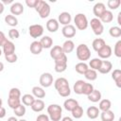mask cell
<instances>
[{
    "label": "cell",
    "mask_w": 121,
    "mask_h": 121,
    "mask_svg": "<svg viewBox=\"0 0 121 121\" xmlns=\"http://www.w3.org/2000/svg\"><path fill=\"white\" fill-rule=\"evenodd\" d=\"M76 55L77 58L81 60L82 62H84L85 60H88L91 58V51L90 48L88 47L87 44L85 43H80L77 46L76 48Z\"/></svg>",
    "instance_id": "cell-1"
},
{
    "label": "cell",
    "mask_w": 121,
    "mask_h": 121,
    "mask_svg": "<svg viewBox=\"0 0 121 121\" xmlns=\"http://www.w3.org/2000/svg\"><path fill=\"white\" fill-rule=\"evenodd\" d=\"M47 113L49 119L52 121H60L62 114V109L58 104H51L47 107Z\"/></svg>",
    "instance_id": "cell-2"
},
{
    "label": "cell",
    "mask_w": 121,
    "mask_h": 121,
    "mask_svg": "<svg viewBox=\"0 0 121 121\" xmlns=\"http://www.w3.org/2000/svg\"><path fill=\"white\" fill-rule=\"evenodd\" d=\"M35 10L38 12L41 18L44 19L50 14V6L43 0H38V3L35 7Z\"/></svg>",
    "instance_id": "cell-3"
},
{
    "label": "cell",
    "mask_w": 121,
    "mask_h": 121,
    "mask_svg": "<svg viewBox=\"0 0 121 121\" xmlns=\"http://www.w3.org/2000/svg\"><path fill=\"white\" fill-rule=\"evenodd\" d=\"M74 23L76 25V27L79 30H85L89 25L88 19L84 13H78L74 18Z\"/></svg>",
    "instance_id": "cell-4"
},
{
    "label": "cell",
    "mask_w": 121,
    "mask_h": 121,
    "mask_svg": "<svg viewBox=\"0 0 121 121\" xmlns=\"http://www.w3.org/2000/svg\"><path fill=\"white\" fill-rule=\"evenodd\" d=\"M90 26H91V28L93 30V32L95 33V35L96 36H99L103 33L104 31V26H103V24L100 22L99 19L97 18H93L91 19L90 21Z\"/></svg>",
    "instance_id": "cell-5"
},
{
    "label": "cell",
    "mask_w": 121,
    "mask_h": 121,
    "mask_svg": "<svg viewBox=\"0 0 121 121\" xmlns=\"http://www.w3.org/2000/svg\"><path fill=\"white\" fill-rule=\"evenodd\" d=\"M28 33L34 39L39 38L43 34V26L42 25H40V24L31 25L28 27Z\"/></svg>",
    "instance_id": "cell-6"
},
{
    "label": "cell",
    "mask_w": 121,
    "mask_h": 121,
    "mask_svg": "<svg viewBox=\"0 0 121 121\" xmlns=\"http://www.w3.org/2000/svg\"><path fill=\"white\" fill-rule=\"evenodd\" d=\"M54 62H55L54 69L57 73H62L66 70V68H67V57H66V55H63L59 60H54Z\"/></svg>",
    "instance_id": "cell-7"
},
{
    "label": "cell",
    "mask_w": 121,
    "mask_h": 121,
    "mask_svg": "<svg viewBox=\"0 0 121 121\" xmlns=\"http://www.w3.org/2000/svg\"><path fill=\"white\" fill-rule=\"evenodd\" d=\"M40 84L41 86L44 87V88H47V87H50L52 84H53V76L50 74V73H43L41 76H40Z\"/></svg>",
    "instance_id": "cell-8"
},
{
    "label": "cell",
    "mask_w": 121,
    "mask_h": 121,
    "mask_svg": "<svg viewBox=\"0 0 121 121\" xmlns=\"http://www.w3.org/2000/svg\"><path fill=\"white\" fill-rule=\"evenodd\" d=\"M63 55H65V54H64V52H63V50H62V48H61L60 45H55V46H53V47L51 48V50H50V57H51L54 60H59V59L61 58Z\"/></svg>",
    "instance_id": "cell-9"
},
{
    "label": "cell",
    "mask_w": 121,
    "mask_h": 121,
    "mask_svg": "<svg viewBox=\"0 0 121 121\" xmlns=\"http://www.w3.org/2000/svg\"><path fill=\"white\" fill-rule=\"evenodd\" d=\"M61 33L65 38H73L76 35V27L73 25H67L64 26L61 29Z\"/></svg>",
    "instance_id": "cell-10"
},
{
    "label": "cell",
    "mask_w": 121,
    "mask_h": 121,
    "mask_svg": "<svg viewBox=\"0 0 121 121\" xmlns=\"http://www.w3.org/2000/svg\"><path fill=\"white\" fill-rule=\"evenodd\" d=\"M105 10H106V6L104 3H101V2L96 3L93 8V12H94L95 18H97V19H99L101 17V15L104 13Z\"/></svg>",
    "instance_id": "cell-11"
},
{
    "label": "cell",
    "mask_w": 121,
    "mask_h": 121,
    "mask_svg": "<svg viewBox=\"0 0 121 121\" xmlns=\"http://www.w3.org/2000/svg\"><path fill=\"white\" fill-rule=\"evenodd\" d=\"M10 13L14 15H21L24 12V6L20 2H13L9 8Z\"/></svg>",
    "instance_id": "cell-12"
},
{
    "label": "cell",
    "mask_w": 121,
    "mask_h": 121,
    "mask_svg": "<svg viewBox=\"0 0 121 121\" xmlns=\"http://www.w3.org/2000/svg\"><path fill=\"white\" fill-rule=\"evenodd\" d=\"M71 20H72V17H71V14L67 11H63L61 13H60L59 17H58V22L59 24H61L64 26H67V25H70L71 23Z\"/></svg>",
    "instance_id": "cell-13"
},
{
    "label": "cell",
    "mask_w": 121,
    "mask_h": 121,
    "mask_svg": "<svg viewBox=\"0 0 121 121\" xmlns=\"http://www.w3.org/2000/svg\"><path fill=\"white\" fill-rule=\"evenodd\" d=\"M112 47L108 44H105L98 52V57L99 59H109L111 56H112Z\"/></svg>",
    "instance_id": "cell-14"
},
{
    "label": "cell",
    "mask_w": 121,
    "mask_h": 121,
    "mask_svg": "<svg viewBox=\"0 0 121 121\" xmlns=\"http://www.w3.org/2000/svg\"><path fill=\"white\" fill-rule=\"evenodd\" d=\"M112 68V63L110 61V60H102L101 61V65L98 69V72L100 74H108L111 72Z\"/></svg>",
    "instance_id": "cell-15"
},
{
    "label": "cell",
    "mask_w": 121,
    "mask_h": 121,
    "mask_svg": "<svg viewBox=\"0 0 121 121\" xmlns=\"http://www.w3.org/2000/svg\"><path fill=\"white\" fill-rule=\"evenodd\" d=\"M59 26H60V24H59L58 20H56V19H54V18L49 19V20L46 22V29H47L49 32H52V33L56 32V31L59 29Z\"/></svg>",
    "instance_id": "cell-16"
},
{
    "label": "cell",
    "mask_w": 121,
    "mask_h": 121,
    "mask_svg": "<svg viewBox=\"0 0 121 121\" xmlns=\"http://www.w3.org/2000/svg\"><path fill=\"white\" fill-rule=\"evenodd\" d=\"M3 53L6 55H10L15 53V45L11 41H7L3 45Z\"/></svg>",
    "instance_id": "cell-17"
},
{
    "label": "cell",
    "mask_w": 121,
    "mask_h": 121,
    "mask_svg": "<svg viewBox=\"0 0 121 121\" xmlns=\"http://www.w3.org/2000/svg\"><path fill=\"white\" fill-rule=\"evenodd\" d=\"M43 46L40 43V41H34L30 43V46H29V50L30 52L33 54V55H39L42 50H43Z\"/></svg>",
    "instance_id": "cell-18"
},
{
    "label": "cell",
    "mask_w": 121,
    "mask_h": 121,
    "mask_svg": "<svg viewBox=\"0 0 121 121\" xmlns=\"http://www.w3.org/2000/svg\"><path fill=\"white\" fill-rule=\"evenodd\" d=\"M78 105V102L74 98H68L63 102V107L68 112H72Z\"/></svg>",
    "instance_id": "cell-19"
},
{
    "label": "cell",
    "mask_w": 121,
    "mask_h": 121,
    "mask_svg": "<svg viewBox=\"0 0 121 121\" xmlns=\"http://www.w3.org/2000/svg\"><path fill=\"white\" fill-rule=\"evenodd\" d=\"M86 114L90 119H95L98 117V115L100 114V111L97 107L95 106H91L87 109L86 111Z\"/></svg>",
    "instance_id": "cell-20"
},
{
    "label": "cell",
    "mask_w": 121,
    "mask_h": 121,
    "mask_svg": "<svg viewBox=\"0 0 121 121\" xmlns=\"http://www.w3.org/2000/svg\"><path fill=\"white\" fill-rule=\"evenodd\" d=\"M31 110L35 112H40L44 109V102L42 99H35L32 105L30 106Z\"/></svg>",
    "instance_id": "cell-21"
},
{
    "label": "cell",
    "mask_w": 121,
    "mask_h": 121,
    "mask_svg": "<svg viewBox=\"0 0 121 121\" xmlns=\"http://www.w3.org/2000/svg\"><path fill=\"white\" fill-rule=\"evenodd\" d=\"M61 48H62L64 54L66 55L67 53H71L75 49V43L72 40H66L63 43V44L61 45Z\"/></svg>",
    "instance_id": "cell-22"
},
{
    "label": "cell",
    "mask_w": 121,
    "mask_h": 121,
    "mask_svg": "<svg viewBox=\"0 0 121 121\" xmlns=\"http://www.w3.org/2000/svg\"><path fill=\"white\" fill-rule=\"evenodd\" d=\"M32 95L34 97H37L38 99H41V98H43L45 96V91L42 88V87H39V86H34L32 88Z\"/></svg>",
    "instance_id": "cell-23"
},
{
    "label": "cell",
    "mask_w": 121,
    "mask_h": 121,
    "mask_svg": "<svg viewBox=\"0 0 121 121\" xmlns=\"http://www.w3.org/2000/svg\"><path fill=\"white\" fill-rule=\"evenodd\" d=\"M105 44H106L105 41H104L103 39H101V38H96V39H95V40L93 41V43H92L93 49H94L95 52H98Z\"/></svg>",
    "instance_id": "cell-24"
},
{
    "label": "cell",
    "mask_w": 121,
    "mask_h": 121,
    "mask_svg": "<svg viewBox=\"0 0 121 121\" xmlns=\"http://www.w3.org/2000/svg\"><path fill=\"white\" fill-rule=\"evenodd\" d=\"M99 20H100V22L101 23H111L112 20H113V14H112V12L111 11V10H105L104 11V13L101 15V17L99 18Z\"/></svg>",
    "instance_id": "cell-25"
},
{
    "label": "cell",
    "mask_w": 121,
    "mask_h": 121,
    "mask_svg": "<svg viewBox=\"0 0 121 121\" xmlns=\"http://www.w3.org/2000/svg\"><path fill=\"white\" fill-rule=\"evenodd\" d=\"M101 96H102V95H101L100 91L95 90H95H94V91H93L89 95H87L88 99H89L90 101L94 102V103L100 101V100H101Z\"/></svg>",
    "instance_id": "cell-26"
},
{
    "label": "cell",
    "mask_w": 121,
    "mask_h": 121,
    "mask_svg": "<svg viewBox=\"0 0 121 121\" xmlns=\"http://www.w3.org/2000/svg\"><path fill=\"white\" fill-rule=\"evenodd\" d=\"M112 107V102L111 100L109 99H101L99 101V104H98V109L99 111L101 112H106V111H109Z\"/></svg>",
    "instance_id": "cell-27"
},
{
    "label": "cell",
    "mask_w": 121,
    "mask_h": 121,
    "mask_svg": "<svg viewBox=\"0 0 121 121\" xmlns=\"http://www.w3.org/2000/svg\"><path fill=\"white\" fill-rule=\"evenodd\" d=\"M112 78L114 80L116 86L118 88H120L121 87V70L114 69L113 72L112 73Z\"/></svg>",
    "instance_id": "cell-28"
},
{
    "label": "cell",
    "mask_w": 121,
    "mask_h": 121,
    "mask_svg": "<svg viewBox=\"0 0 121 121\" xmlns=\"http://www.w3.org/2000/svg\"><path fill=\"white\" fill-rule=\"evenodd\" d=\"M100 118L102 121H113L114 113L111 110L106 111V112H100Z\"/></svg>",
    "instance_id": "cell-29"
},
{
    "label": "cell",
    "mask_w": 121,
    "mask_h": 121,
    "mask_svg": "<svg viewBox=\"0 0 121 121\" xmlns=\"http://www.w3.org/2000/svg\"><path fill=\"white\" fill-rule=\"evenodd\" d=\"M34 100H35V97L30 94H26L21 98V101L23 102V104L25 106H31L32 103L34 102Z\"/></svg>",
    "instance_id": "cell-30"
},
{
    "label": "cell",
    "mask_w": 121,
    "mask_h": 121,
    "mask_svg": "<svg viewBox=\"0 0 121 121\" xmlns=\"http://www.w3.org/2000/svg\"><path fill=\"white\" fill-rule=\"evenodd\" d=\"M5 22L9 26H16L18 25V19L12 14H8L5 17Z\"/></svg>",
    "instance_id": "cell-31"
},
{
    "label": "cell",
    "mask_w": 121,
    "mask_h": 121,
    "mask_svg": "<svg viewBox=\"0 0 121 121\" xmlns=\"http://www.w3.org/2000/svg\"><path fill=\"white\" fill-rule=\"evenodd\" d=\"M75 69H76V72L77 73H78L80 75H84V73L89 69V67H88V64L87 63L80 61V62H78V63L76 64Z\"/></svg>",
    "instance_id": "cell-32"
},
{
    "label": "cell",
    "mask_w": 121,
    "mask_h": 121,
    "mask_svg": "<svg viewBox=\"0 0 121 121\" xmlns=\"http://www.w3.org/2000/svg\"><path fill=\"white\" fill-rule=\"evenodd\" d=\"M43 48H50L53 44V40L49 36H43L40 41Z\"/></svg>",
    "instance_id": "cell-33"
},
{
    "label": "cell",
    "mask_w": 121,
    "mask_h": 121,
    "mask_svg": "<svg viewBox=\"0 0 121 121\" xmlns=\"http://www.w3.org/2000/svg\"><path fill=\"white\" fill-rule=\"evenodd\" d=\"M84 84H85V81H83V80H81V79L77 80L76 83L74 84V87H73L74 92H75L77 95H82V89H83Z\"/></svg>",
    "instance_id": "cell-34"
},
{
    "label": "cell",
    "mask_w": 121,
    "mask_h": 121,
    "mask_svg": "<svg viewBox=\"0 0 121 121\" xmlns=\"http://www.w3.org/2000/svg\"><path fill=\"white\" fill-rule=\"evenodd\" d=\"M84 77L86 79L90 80V81H93V80H95L97 78V73L95 70H93L91 68H89L85 73H84Z\"/></svg>",
    "instance_id": "cell-35"
},
{
    "label": "cell",
    "mask_w": 121,
    "mask_h": 121,
    "mask_svg": "<svg viewBox=\"0 0 121 121\" xmlns=\"http://www.w3.org/2000/svg\"><path fill=\"white\" fill-rule=\"evenodd\" d=\"M67 85H69V82H68V80L65 78H59L54 82V86H55V89L56 90L61 88L63 86H67Z\"/></svg>",
    "instance_id": "cell-36"
},
{
    "label": "cell",
    "mask_w": 121,
    "mask_h": 121,
    "mask_svg": "<svg viewBox=\"0 0 121 121\" xmlns=\"http://www.w3.org/2000/svg\"><path fill=\"white\" fill-rule=\"evenodd\" d=\"M101 61H102L101 59H99V58H94V59H92L89 61V66L91 67V69L96 71V70L99 69V67L101 65Z\"/></svg>",
    "instance_id": "cell-37"
},
{
    "label": "cell",
    "mask_w": 121,
    "mask_h": 121,
    "mask_svg": "<svg viewBox=\"0 0 121 121\" xmlns=\"http://www.w3.org/2000/svg\"><path fill=\"white\" fill-rule=\"evenodd\" d=\"M109 34L112 38H119L121 36V28L119 26H112L109 29Z\"/></svg>",
    "instance_id": "cell-38"
},
{
    "label": "cell",
    "mask_w": 121,
    "mask_h": 121,
    "mask_svg": "<svg viewBox=\"0 0 121 121\" xmlns=\"http://www.w3.org/2000/svg\"><path fill=\"white\" fill-rule=\"evenodd\" d=\"M71 112H72V116H73L74 118H76V119H79V118H81L82 115H83V109H82L81 106L78 105V106H77Z\"/></svg>",
    "instance_id": "cell-39"
},
{
    "label": "cell",
    "mask_w": 121,
    "mask_h": 121,
    "mask_svg": "<svg viewBox=\"0 0 121 121\" xmlns=\"http://www.w3.org/2000/svg\"><path fill=\"white\" fill-rule=\"evenodd\" d=\"M57 91H58V94H59L60 96H62V97H67V96H69L70 94H71V89H70L69 85L63 86V87L58 89Z\"/></svg>",
    "instance_id": "cell-40"
},
{
    "label": "cell",
    "mask_w": 121,
    "mask_h": 121,
    "mask_svg": "<svg viewBox=\"0 0 121 121\" xmlns=\"http://www.w3.org/2000/svg\"><path fill=\"white\" fill-rule=\"evenodd\" d=\"M8 105L9 108H11L12 110L16 109L19 105H21V99L20 98H8Z\"/></svg>",
    "instance_id": "cell-41"
},
{
    "label": "cell",
    "mask_w": 121,
    "mask_h": 121,
    "mask_svg": "<svg viewBox=\"0 0 121 121\" xmlns=\"http://www.w3.org/2000/svg\"><path fill=\"white\" fill-rule=\"evenodd\" d=\"M26 106L24 104L19 105L16 109L13 110V112L15 113V116H18V117L24 116L26 114Z\"/></svg>",
    "instance_id": "cell-42"
},
{
    "label": "cell",
    "mask_w": 121,
    "mask_h": 121,
    "mask_svg": "<svg viewBox=\"0 0 121 121\" xmlns=\"http://www.w3.org/2000/svg\"><path fill=\"white\" fill-rule=\"evenodd\" d=\"M9 97L10 98H20L21 97V91L18 88H11L9 92Z\"/></svg>",
    "instance_id": "cell-43"
},
{
    "label": "cell",
    "mask_w": 121,
    "mask_h": 121,
    "mask_svg": "<svg viewBox=\"0 0 121 121\" xmlns=\"http://www.w3.org/2000/svg\"><path fill=\"white\" fill-rule=\"evenodd\" d=\"M95 90L94 86L92 83H87L85 82L84 86H83V89H82V95H89L93 91Z\"/></svg>",
    "instance_id": "cell-44"
},
{
    "label": "cell",
    "mask_w": 121,
    "mask_h": 121,
    "mask_svg": "<svg viewBox=\"0 0 121 121\" xmlns=\"http://www.w3.org/2000/svg\"><path fill=\"white\" fill-rule=\"evenodd\" d=\"M121 4V1L120 0H109L107 2V6L110 9H116L119 8Z\"/></svg>",
    "instance_id": "cell-45"
},
{
    "label": "cell",
    "mask_w": 121,
    "mask_h": 121,
    "mask_svg": "<svg viewBox=\"0 0 121 121\" xmlns=\"http://www.w3.org/2000/svg\"><path fill=\"white\" fill-rule=\"evenodd\" d=\"M113 54L117 57V58H121V40L117 41L114 48H113Z\"/></svg>",
    "instance_id": "cell-46"
},
{
    "label": "cell",
    "mask_w": 121,
    "mask_h": 121,
    "mask_svg": "<svg viewBox=\"0 0 121 121\" xmlns=\"http://www.w3.org/2000/svg\"><path fill=\"white\" fill-rule=\"evenodd\" d=\"M20 36V33L17 29L15 28H11L9 30V37L11 39V40H14V39H18Z\"/></svg>",
    "instance_id": "cell-47"
},
{
    "label": "cell",
    "mask_w": 121,
    "mask_h": 121,
    "mask_svg": "<svg viewBox=\"0 0 121 121\" xmlns=\"http://www.w3.org/2000/svg\"><path fill=\"white\" fill-rule=\"evenodd\" d=\"M5 59H6V60H7L8 62H9V63H14V62L17 61L18 57H17V55H16L15 53H13V54H10V55H6V56H5Z\"/></svg>",
    "instance_id": "cell-48"
},
{
    "label": "cell",
    "mask_w": 121,
    "mask_h": 121,
    "mask_svg": "<svg viewBox=\"0 0 121 121\" xmlns=\"http://www.w3.org/2000/svg\"><path fill=\"white\" fill-rule=\"evenodd\" d=\"M36 121H49V116L44 114V113L39 114L36 118Z\"/></svg>",
    "instance_id": "cell-49"
},
{
    "label": "cell",
    "mask_w": 121,
    "mask_h": 121,
    "mask_svg": "<svg viewBox=\"0 0 121 121\" xmlns=\"http://www.w3.org/2000/svg\"><path fill=\"white\" fill-rule=\"evenodd\" d=\"M37 3H38V0H26V4L28 8H34L35 9Z\"/></svg>",
    "instance_id": "cell-50"
},
{
    "label": "cell",
    "mask_w": 121,
    "mask_h": 121,
    "mask_svg": "<svg viewBox=\"0 0 121 121\" xmlns=\"http://www.w3.org/2000/svg\"><path fill=\"white\" fill-rule=\"evenodd\" d=\"M7 38H6V35L4 34L3 31H0V46H3L4 43L7 42Z\"/></svg>",
    "instance_id": "cell-51"
},
{
    "label": "cell",
    "mask_w": 121,
    "mask_h": 121,
    "mask_svg": "<svg viewBox=\"0 0 121 121\" xmlns=\"http://www.w3.org/2000/svg\"><path fill=\"white\" fill-rule=\"evenodd\" d=\"M6 109L4 108V107H0V118H4L5 116H6Z\"/></svg>",
    "instance_id": "cell-52"
},
{
    "label": "cell",
    "mask_w": 121,
    "mask_h": 121,
    "mask_svg": "<svg viewBox=\"0 0 121 121\" xmlns=\"http://www.w3.org/2000/svg\"><path fill=\"white\" fill-rule=\"evenodd\" d=\"M117 24L119 26H121V12H119L117 15Z\"/></svg>",
    "instance_id": "cell-53"
},
{
    "label": "cell",
    "mask_w": 121,
    "mask_h": 121,
    "mask_svg": "<svg viewBox=\"0 0 121 121\" xmlns=\"http://www.w3.org/2000/svg\"><path fill=\"white\" fill-rule=\"evenodd\" d=\"M4 9H5V6L2 4V2H0V14L4 12Z\"/></svg>",
    "instance_id": "cell-54"
},
{
    "label": "cell",
    "mask_w": 121,
    "mask_h": 121,
    "mask_svg": "<svg viewBox=\"0 0 121 121\" xmlns=\"http://www.w3.org/2000/svg\"><path fill=\"white\" fill-rule=\"evenodd\" d=\"M60 121H73V119H72L71 117H69V116H65V117H63Z\"/></svg>",
    "instance_id": "cell-55"
},
{
    "label": "cell",
    "mask_w": 121,
    "mask_h": 121,
    "mask_svg": "<svg viewBox=\"0 0 121 121\" xmlns=\"http://www.w3.org/2000/svg\"><path fill=\"white\" fill-rule=\"evenodd\" d=\"M8 121H18V119L15 116H10L8 118Z\"/></svg>",
    "instance_id": "cell-56"
},
{
    "label": "cell",
    "mask_w": 121,
    "mask_h": 121,
    "mask_svg": "<svg viewBox=\"0 0 121 121\" xmlns=\"http://www.w3.org/2000/svg\"><path fill=\"white\" fill-rule=\"evenodd\" d=\"M10 3H13V1H12V0H9V1L3 0V1H2V4H3V5H4V4H10Z\"/></svg>",
    "instance_id": "cell-57"
},
{
    "label": "cell",
    "mask_w": 121,
    "mask_h": 121,
    "mask_svg": "<svg viewBox=\"0 0 121 121\" xmlns=\"http://www.w3.org/2000/svg\"><path fill=\"white\" fill-rule=\"evenodd\" d=\"M4 70V63L2 61H0V72H2Z\"/></svg>",
    "instance_id": "cell-58"
},
{
    "label": "cell",
    "mask_w": 121,
    "mask_h": 121,
    "mask_svg": "<svg viewBox=\"0 0 121 121\" xmlns=\"http://www.w3.org/2000/svg\"><path fill=\"white\" fill-rule=\"evenodd\" d=\"M2 103H3V101H2V98L0 97V107L2 106Z\"/></svg>",
    "instance_id": "cell-59"
},
{
    "label": "cell",
    "mask_w": 121,
    "mask_h": 121,
    "mask_svg": "<svg viewBox=\"0 0 121 121\" xmlns=\"http://www.w3.org/2000/svg\"><path fill=\"white\" fill-rule=\"evenodd\" d=\"M18 121H27V120H26V119H20V120H18Z\"/></svg>",
    "instance_id": "cell-60"
},
{
    "label": "cell",
    "mask_w": 121,
    "mask_h": 121,
    "mask_svg": "<svg viewBox=\"0 0 121 121\" xmlns=\"http://www.w3.org/2000/svg\"><path fill=\"white\" fill-rule=\"evenodd\" d=\"M2 53H3V51H2V50H1V48H0V56L2 55Z\"/></svg>",
    "instance_id": "cell-61"
}]
</instances>
